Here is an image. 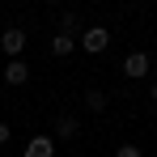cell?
Returning <instances> with one entry per match:
<instances>
[{"label":"cell","instance_id":"cell-4","mask_svg":"<svg viewBox=\"0 0 157 157\" xmlns=\"http://www.w3.org/2000/svg\"><path fill=\"white\" fill-rule=\"evenodd\" d=\"M26 157H55V140H51V136H30Z\"/></svg>","mask_w":157,"mask_h":157},{"label":"cell","instance_id":"cell-11","mask_svg":"<svg viewBox=\"0 0 157 157\" xmlns=\"http://www.w3.org/2000/svg\"><path fill=\"white\" fill-rule=\"evenodd\" d=\"M4 140H9V123H0V144H4Z\"/></svg>","mask_w":157,"mask_h":157},{"label":"cell","instance_id":"cell-5","mask_svg":"<svg viewBox=\"0 0 157 157\" xmlns=\"http://www.w3.org/2000/svg\"><path fill=\"white\" fill-rule=\"evenodd\" d=\"M4 81H9V85H26V81H30V64H26V59H9Z\"/></svg>","mask_w":157,"mask_h":157},{"label":"cell","instance_id":"cell-3","mask_svg":"<svg viewBox=\"0 0 157 157\" xmlns=\"http://www.w3.org/2000/svg\"><path fill=\"white\" fill-rule=\"evenodd\" d=\"M144 72H149V55H144V51H132L128 59H123V77H132V81H140V77H144Z\"/></svg>","mask_w":157,"mask_h":157},{"label":"cell","instance_id":"cell-12","mask_svg":"<svg viewBox=\"0 0 157 157\" xmlns=\"http://www.w3.org/2000/svg\"><path fill=\"white\" fill-rule=\"evenodd\" d=\"M149 102H157V85H153V89H149Z\"/></svg>","mask_w":157,"mask_h":157},{"label":"cell","instance_id":"cell-10","mask_svg":"<svg viewBox=\"0 0 157 157\" xmlns=\"http://www.w3.org/2000/svg\"><path fill=\"white\" fill-rule=\"evenodd\" d=\"M115 157H140V149H136V144H119V153Z\"/></svg>","mask_w":157,"mask_h":157},{"label":"cell","instance_id":"cell-9","mask_svg":"<svg viewBox=\"0 0 157 157\" xmlns=\"http://www.w3.org/2000/svg\"><path fill=\"white\" fill-rule=\"evenodd\" d=\"M59 30H64V34H68V30H77V17H72V13H64V17H59Z\"/></svg>","mask_w":157,"mask_h":157},{"label":"cell","instance_id":"cell-6","mask_svg":"<svg viewBox=\"0 0 157 157\" xmlns=\"http://www.w3.org/2000/svg\"><path fill=\"white\" fill-rule=\"evenodd\" d=\"M72 47H77L72 34H55V38H51V51H55V55H72Z\"/></svg>","mask_w":157,"mask_h":157},{"label":"cell","instance_id":"cell-7","mask_svg":"<svg viewBox=\"0 0 157 157\" xmlns=\"http://www.w3.org/2000/svg\"><path fill=\"white\" fill-rule=\"evenodd\" d=\"M85 106H89L94 115H102V110H106V94H102V89H89V94H85Z\"/></svg>","mask_w":157,"mask_h":157},{"label":"cell","instance_id":"cell-1","mask_svg":"<svg viewBox=\"0 0 157 157\" xmlns=\"http://www.w3.org/2000/svg\"><path fill=\"white\" fill-rule=\"evenodd\" d=\"M106 43H110V30H106V26H89L85 34H81V47H85L89 55L106 51Z\"/></svg>","mask_w":157,"mask_h":157},{"label":"cell","instance_id":"cell-2","mask_svg":"<svg viewBox=\"0 0 157 157\" xmlns=\"http://www.w3.org/2000/svg\"><path fill=\"white\" fill-rule=\"evenodd\" d=\"M21 47H26V34H21V30H4V34H0V51L9 55V59H17Z\"/></svg>","mask_w":157,"mask_h":157},{"label":"cell","instance_id":"cell-8","mask_svg":"<svg viewBox=\"0 0 157 157\" xmlns=\"http://www.w3.org/2000/svg\"><path fill=\"white\" fill-rule=\"evenodd\" d=\"M55 136H77V119L72 115H59L55 119Z\"/></svg>","mask_w":157,"mask_h":157}]
</instances>
